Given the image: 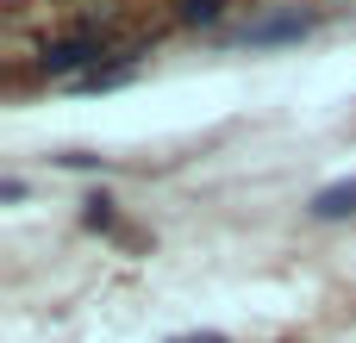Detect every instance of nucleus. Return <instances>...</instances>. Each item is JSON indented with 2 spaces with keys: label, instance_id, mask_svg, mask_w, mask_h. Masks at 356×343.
<instances>
[{
  "label": "nucleus",
  "instance_id": "obj_1",
  "mask_svg": "<svg viewBox=\"0 0 356 343\" xmlns=\"http://www.w3.org/2000/svg\"><path fill=\"white\" fill-rule=\"evenodd\" d=\"M100 50H106V31L100 25H81V31H69V37H56V44L38 50V75H69L88 56H100Z\"/></svg>",
  "mask_w": 356,
  "mask_h": 343
},
{
  "label": "nucleus",
  "instance_id": "obj_2",
  "mask_svg": "<svg viewBox=\"0 0 356 343\" xmlns=\"http://www.w3.org/2000/svg\"><path fill=\"white\" fill-rule=\"evenodd\" d=\"M313 219H350L356 212V181H338V187H325V194H313V206H307Z\"/></svg>",
  "mask_w": 356,
  "mask_h": 343
},
{
  "label": "nucleus",
  "instance_id": "obj_3",
  "mask_svg": "<svg viewBox=\"0 0 356 343\" xmlns=\"http://www.w3.org/2000/svg\"><path fill=\"white\" fill-rule=\"evenodd\" d=\"M307 25H313V19L288 12V19H269V25H250L244 37H250V44H288V37H307Z\"/></svg>",
  "mask_w": 356,
  "mask_h": 343
},
{
  "label": "nucleus",
  "instance_id": "obj_4",
  "mask_svg": "<svg viewBox=\"0 0 356 343\" xmlns=\"http://www.w3.org/2000/svg\"><path fill=\"white\" fill-rule=\"evenodd\" d=\"M219 6H225V0H181V19H188V25H213Z\"/></svg>",
  "mask_w": 356,
  "mask_h": 343
},
{
  "label": "nucleus",
  "instance_id": "obj_5",
  "mask_svg": "<svg viewBox=\"0 0 356 343\" xmlns=\"http://www.w3.org/2000/svg\"><path fill=\"white\" fill-rule=\"evenodd\" d=\"M81 225H94V231H106V225H113V206H106V200H88V212H81Z\"/></svg>",
  "mask_w": 356,
  "mask_h": 343
},
{
  "label": "nucleus",
  "instance_id": "obj_6",
  "mask_svg": "<svg viewBox=\"0 0 356 343\" xmlns=\"http://www.w3.org/2000/svg\"><path fill=\"white\" fill-rule=\"evenodd\" d=\"M169 343H225L219 331H194V337H169Z\"/></svg>",
  "mask_w": 356,
  "mask_h": 343
}]
</instances>
